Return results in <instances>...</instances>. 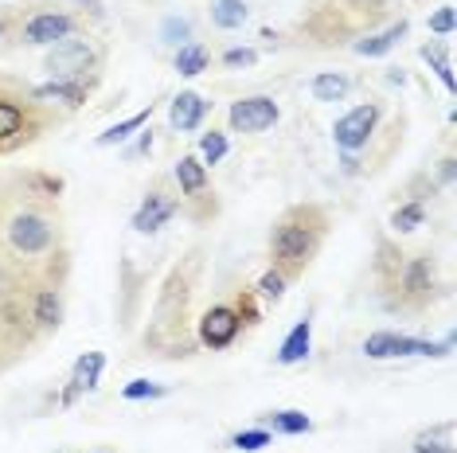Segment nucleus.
Here are the masks:
<instances>
[{
	"instance_id": "nucleus-12",
	"label": "nucleus",
	"mask_w": 457,
	"mask_h": 453,
	"mask_svg": "<svg viewBox=\"0 0 457 453\" xmlns=\"http://www.w3.org/2000/svg\"><path fill=\"white\" fill-rule=\"evenodd\" d=\"M102 367H106V356H102V352L79 356L75 372H71V387H67L63 403H75V395H82V391H95V387H98V379H102Z\"/></svg>"
},
{
	"instance_id": "nucleus-24",
	"label": "nucleus",
	"mask_w": 457,
	"mask_h": 453,
	"mask_svg": "<svg viewBox=\"0 0 457 453\" xmlns=\"http://www.w3.org/2000/svg\"><path fill=\"white\" fill-rule=\"evenodd\" d=\"M176 70H180L184 78H195L207 70V51L200 44H184L180 51H176Z\"/></svg>"
},
{
	"instance_id": "nucleus-13",
	"label": "nucleus",
	"mask_w": 457,
	"mask_h": 453,
	"mask_svg": "<svg viewBox=\"0 0 457 453\" xmlns=\"http://www.w3.org/2000/svg\"><path fill=\"white\" fill-rule=\"evenodd\" d=\"M90 95V82L87 78H55L47 86H36L39 102H59V106H82Z\"/></svg>"
},
{
	"instance_id": "nucleus-26",
	"label": "nucleus",
	"mask_w": 457,
	"mask_h": 453,
	"mask_svg": "<svg viewBox=\"0 0 457 453\" xmlns=\"http://www.w3.org/2000/svg\"><path fill=\"white\" fill-rule=\"evenodd\" d=\"M164 395H169V387L149 383V379H133V383L121 387V399H126V403H141V399H164Z\"/></svg>"
},
{
	"instance_id": "nucleus-23",
	"label": "nucleus",
	"mask_w": 457,
	"mask_h": 453,
	"mask_svg": "<svg viewBox=\"0 0 457 453\" xmlns=\"http://www.w3.org/2000/svg\"><path fill=\"white\" fill-rule=\"evenodd\" d=\"M348 95V78L337 75V70H325V75L313 78V98L317 102H340Z\"/></svg>"
},
{
	"instance_id": "nucleus-4",
	"label": "nucleus",
	"mask_w": 457,
	"mask_h": 453,
	"mask_svg": "<svg viewBox=\"0 0 457 453\" xmlns=\"http://www.w3.org/2000/svg\"><path fill=\"white\" fill-rule=\"evenodd\" d=\"M376 121H379V106H376V102H363V106L348 110L345 118L337 121L332 137H337V145L345 152H356V149L368 145V137L376 133Z\"/></svg>"
},
{
	"instance_id": "nucleus-5",
	"label": "nucleus",
	"mask_w": 457,
	"mask_h": 453,
	"mask_svg": "<svg viewBox=\"0 0 457 453\" xmlns=\"http://www.w3.org/2000/svg\"><path fill=\"white\" fill-rule=\"evenodd\" d=\"M274 121H278V102L266 95L238 98L231 106V129L238 133H266Z\"/></svg>"
},
{
	"instance_id": "nucleus-33",
	"label": "nucleus",
	"mask_w": 457,
	"mask_h": 453,
	"mask_svg": "<svg viewBox=\"0 0 457 453\" xmlns=\"http://www.w3.org/2000/svg\"><path fill=\"white\" fill-rule=\"evenodd\" d=\"M188 36V20H164V39H172V44H180V39Z\"/></svg>"
},
{
	"instance_id": "nucleus-28",
	"label": "nucleus",
	"mask_w": 457,
	"mask_h": 453,
	"mask_svg": "<svg viewBox=\"0 0 457 453\" xmlns=\"http://www.w3.org/2000/svg\"><path fill=\"white\" fill-rule=\"evenodd\" d=\"M200 157H204V164H220L223 157H227V137L223 133H204L200 137Z\"/></svg>"
},
{
	"instance_id": "nucleus-34",
	"label": "nucleus",
	"mask_w": 457,
	"mask_h": 453,
	"mask_svg": "<svg viewBox=\"0 0 457 453\" xmlns=\"http://www.w3.org/2000/svg\"><path fill=\"white\" fill-rule=\"evenodd\" d=\"M0 36H4V24H0Z\"/></svg>"
},
{
	"instance_id": "nucleus-20",
	"label": "nucleus",
	"mask_w": 457,
	"mask_h": 453,
	"mask_svg": "<svg viewBox=\"0 0 457 453\" xmlns=\"http://www.w3.org/2000/svg\"><path fill=\"white\" fill-rule=\"evenodd\" d=\"M212 24L231 32V28L246 24V4L243 0H212Z\"/></svg>"
},
{
	"instance_id": "nucleus-27",
	"label": "nucleus",
	"mask_w": 457,
	"mask_h": 453,
	"mask_svg": "<svg viewBox=\"0 0 457 453\" xmlns=\"http://www.w3.org/2000/svg\"><path fill=\"white\" fill-rule=\"evenodd\" d=\"M422 219H426L422 203H403V208L391 215V226L395 231H414V226H422Z\"/></svg>"
},
{
	"instance_id": "nucleus-3",
	"label": "nucleus",
	"mask_w": 457,
	"mask_h": 453,
	"mask_svg": "<svg viewBox=\"0 0 457 453\" xmlns=\"http://www.w3.org/2000/svg\"><path fill=\"white\" fill-rule=\"evenodd\" d=\"M90 67H95V47H90L87 39H79V36L59 39V44L51 47V55H47V70L55 78H82Z\"/></svg>"
},
{
	"instance_id": "nucleus-6",
	"label": "nucleus",
	"mask_w": 457,
	"mask_h": 453,
	"mask_svg": "<svg viewBox=\"0 0 457 453\" xmlns=\"http://www.w3.org/2000/svg\"><path fill=\"white\" fill-rule=\"evenodd\" d=\"M238 328H243V317L231 305H215V309H207L200 321V340L207 348H227V344H235Z\"/></svg>"
},
{
	"instance_id": "nucleus-16",
	"label": "nucleus",
	"mask_w": 457,
	"mask_h": 453,
	"mask_svg": "<svg viewBox=\"0 0 457 453\" xmlns=\"http://www.w3.org/2000/svg\"><path fill=\"white\" fill-rule=\"evenodd\" d=\"M411 449L414 453H453V422H438V426L422 430Z\"/></svg>"
},
{
	"instance_id": "nucleus-29",
	"label": "nucleus",
	"mask_w": 457,
	"mask_h": 453,
	"mask_svg": "<svg viewBox=\"0 0 457 453\" xmlns=\"http://www.w3.org/2000/svg\"><path fill=\"white\" fill-rule=\"evenodd\" d=\"M231 446L243 449V453H258V449L270 446V430H243V434H235Z\"/></svg>"
},
{
	"instance_id": "nucleus-1",
	"label": "nucleus",
	"mask_w": 457,
	"mask_h": 453,
	"mask_svg": "<svg viewBox=\"0 0 457 453\" xmlns=\"http://www.w3.org/2000/svg\"><path fill=\"white\" fill-rule=\"evenodd\" d=\"M320 235H325V219H320L317 208H294L289 215H282V223L274 226V239H270L274 266L286 277L301 274L309 266V259L317 254Z\"/></svg>"
},
{
	"instance_id": "nucleus-11",
	"label": "nucleus",
	"mask_w": 457,
	"mask_h": 453,
	"mask_svg": "<svg viewBox=\"0 0 457 453\" xmlns=\"http://www.w3.org/2000/svg\"><path fill=\"white\" fill-rule=\"evenodd\" d=\"M172 215H176V203L169 200V195L153 192V195H145V203L137 208V215H133V231L153 235V231H161V226L169 223Z\"/></svg>"
},
{
	"instance_id": "nucleus-7",
	"label": "nucleus",
	"mask_w": 457,
	"mask_h": 453,
	"mask_svg": "<svg viewBox=\"0 0 457 453\" xmlns=\"http://www.w3.org/2000/svg\"><path fill=\"white\" fill-rule=\"evenodd\" d=\"M8 243L16 246L20 254H44L51 246V226L39 215H16L8 223Z\"/></svg>"
},
{
	"instance_id": "nucleus-30",
	"label": "nucleus",
	"mask_w": 457,
	"mask_h": 453,
	"mask_svg": "<svg viewBox=\"0 0 457 453\" xmlns=\"http://www.w3.org/2000/svg\"><path fill=\"white\" fill-rule=\"evenodd\" d=\"M258 293L270 297V301H278V297L286 293V274H282V270H270V274H262V282H258Z\"/></svg>"
},
{
	"instance_id": "nucleus-9",
	"label": "nucleus",
	"mask_w": 457,
	"mask_h": 453,
	"mask_svg": "<svg viewBox=\"0 0 457 453\" xmlns=\"http://www.w3.org/2000/svg\"><path fill=\"white\" fill-rule=\"evenodd\" d=\"M204 118H207L204 95H195V90H180V95L172 98V106H169V126H172V129L192 133V129H200Z\"/></svg>"
},
{
	"instance_id": "nucleus-17",
	"label": "nucleus",
	"mask_w": 457,
	"mask_h": 453,
	"mask_svg": "<svg viewBox=\"0 0 457 453\" xmlns=\"http://www.w3.org/2000/svg\"><path fill=\"white\" fill-rule=\"evenodd\" d=\"M153 118V102H149V106H145V110H137V113H133V118H126V121H118V126H110L106 133H102V137H98V145L102 149H110V145H121V141H129L133 137V133H137L141 126H145V121H149Z\"/></svg>"
},
{
	"instance_id": "nucleus-25",
	"label": "nucleus",
	"mask_w": 457,
	"mask_h": 453,
	"mask_svg": "<svg viewBox=\"0 0 457 453\" xmlns=\"http://www.w3.org/2000/svg\"><path fill=\"white\" fill-rule=\"evenodd\" d=\"M59 317H63L59 293H55V290H39V297H36V321L44 325V328H55Z\"/></svg>"
},
{
	"instance_id": "nucleus-14",
	"label": "nucleus",
	"mask_w": 457,
	"mask_h": 453,
	"mask_svg": "<svg viewBox=\"0 0 457 453\" xmlns=\"http://www.w3.org/2000/svg\"><path fill=\"white\" fill-rule=\"evenodd\" d=\"M309 344H313V321H309V317H301V321L289 328V336L282 340V348H278V364H282V367L301 364V359L309 356Z\"/></svg>"
},
{
	"instance_id": "nucleus-18",
	"label": "nucleus",
	"mask_w": 457,
	"mask_h": 453,
	"mask_svg": "<svg viewBox=\"0 0 457 453\" xmlns=\"http://www.w3.org/2000/svg\"><path fill=\"white\" fill-rule=\"evenodd\" d=\"M430 290H434L430 262H426V259H414L407 270H403V293H407V297H430Z\"/></svg>"
},
{
	"instance_id": "nucleus-10",
	"label": "nucleus",
	"mask_w": 457,
	"mask_h": 453,
	"mask_svg": "<svg viewBox=\"0 0 457 453\" xmlns=\"http://www.w3.org/2000/svg\"><path fill=\"white\" fill-rule=\"evenodd\" d=\"M28 110L12 98H0V152L4 149H16L20 141H28Z\"/></svg>"
},
{
	"instance_id": "nucleus-8",
	"label": "nucleus",
	"mask_w": 457,
	"mask_h": 453,
	"mask_svg": "<svg viewBox=\"0 0 457 453\" xmlns=\"http://www.w3.org/2000/svg\"><path fill=\"white\" fill-rule=\"evenodd\" d=\"M71 32H75V16L67 12H39L24 24V44H59V39H67Z\"/></svg>"
},
{
	"instance_id": "nucleus-19",
	"label": "nucleus",
	"mask_w": 457,
	"mask_h": 453,
	"mask_svg": "<svg viewBox=\"0 0 457 453\" xmlns=\"http://www.w3.org/2000/svg\"><path fill=\"white\" fill-rule=\"evenodd\" d=\"M407 36V20H399L395 28H387L383 36H371V39H360L356 44V55H368V59H376V55H387V51L399 44V39Z\"/></svg>"
},
{
	"instance_id": "nucleus-21",
	"label": "nucleus",
	"mask_w": 457,
	"mask_h": 453,
	"mask_svg": "<svg viewBox=\"0 0 457 453\" xmlns=\"http://www.w3.org/2000/svg\"><path fill=\"white\" fill-rule=\"evenodd\" d=\"M266 426H274V434H309L313 422L301 410H274V415H266Z\"/></svg>"
},
{
	"instance_id": "nucleus-15",
	"label": "nucleus",
	"mask_w": 457,
	"mask_h": 453,
	"mask_svg": "<svg viewBox=\"0 0 457 453\" xmlns=\"http://www.w3.org/2000/svg\"><path fill=\"white\" fill-rule=\"evenodd\" d=\"M176 184H180L184 195H200L207 188V164L200 157H180L176 161Z\"/></svg>"
},
{
	"instance_id": "nucleus-2",
	"label": "nucleus",
	"mask_w": 457,
	"mask_h": 453,
	"mask_svg": "<svg viewBox=\"0 0 457 453\" xmlns=\"http://www.w3.org/2000/svg\"><path fill=\"white\" fill-rule=\"evenodd\" d=\"M453 348V336H445L442 344L434 340H414V336H403V333H371L363 340V352L371 359H403V356H450Z\"/></svg>"
},
{
	"instance_id": "nucleus-32",
	"label": "nucleus",
	"mask_w": 457,
	"mask_h": 453,
	"mask_svg": "<svg viewBox=\"0 0 457 453\" xmlns=\"http://www.w3.org/2000/svg\"><path fill=\"white\" fill-rule=\"evenodd\" d=\"M430 32H438V36L453 32V8H438V12L430 16Z\"/></svg>"
},
{
	"instance_id": "nucleus-22",
	"label": "nucleus",
	"mask_w": 457,
	"mask_h": 453,
	"mask_svg": "<svg viewBox=\"0 0 457 453\" xmlns=\"http://www.w3.org/2000/svg\"><path fill=\"white\" fill-rule=\"evenodd\" d=\"M422 59H426V63H430L434 75L442 78V86L453 95V86H457V82H453V63H450V55H445V47H442V44H426V47H422Z\"/></svg>"
},
{
	"instance_id": "nucleus-31",
	"label": "nucleus",
	"mask_w": 457,
	"mask_h": 453,
	"mask_svg": "<svg viewBox=\"0 0 457 453\" xmlns=\"http://www.w3.org/2000/svg\"><path fill=\"white\" fill-rule=\"evenodd\" d=\"M223 63H227V67H254L258 55H254L251 47H231V51L223 55Z\"/></svg>"
}]
</instances>
